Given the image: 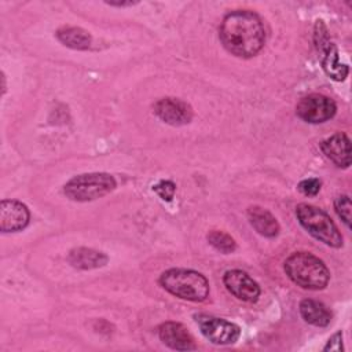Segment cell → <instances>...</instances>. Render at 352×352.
I'll return each mask as SVG.
<instances>
[{
    "mask_svg": "<svg viewBox=\"0 0 352 352\" xmlns=\"http://www.w3.org/2000/svg\"><path fill=\"white\" fill-rule=\"evenodd\" d=\"M209 243L219 252L224 253V254H228V253H232L235 249H236V243L234 241V238L224 232V231H220V230H212L208 232L206 235Z\"/></svg>",
    "mask_w": 352,
    "mask_h": 352,
    "instance_id": "cell-18",
    "label": "cell"
},
{
    "mask_svg": "<svg viewBox=\"0 0 352 352\" xmlns=\"http://www.w3.org/2000/svg\"><path fill=\"white\" fill-rule=\"evenodd\" d=\"M320 148L337 166L348 168L351 165V142L345 133L338 132L322 140Z\"/></svg>",
    "mask_w": 352,
    "mask_h": 352,
    "instance_id": "cell-13",
    "label": "cell"
},
{
    "mask_svg": "<svg viewBox=\"0 0 352 352\" xmlns=\"http://www.w3.org/2000/svg\"><path fill=\"white\" fill-rule=\"evenodd\" d=\"M219 37L224 48L235 56L252 58L265 43V30L260 16L252 11H234L224 16Z\"/></svg>",
    "mask_w": 352,
    "mask_h": 352,
    "instance_id": "cell-1",
    "label": "cell"
},
{
    "mask_svg": "<svg viewBox=\"0 0 352 352\" xmlns=\"http://www.w3.org/2000/svg\"><path fill=\"white\" fill-rule=\"evenodd\" d=\"M320 187H322V182H320L319 179H316V177L305 179V180L300 182V184H298V190H300L304 195H307V197H314V195H316V194L319 192Z\"/></svg>",
    "mask_w": 352,
    "mask_h": 352,
    "instance_id": "cell-21",
    "label": "cell"
},
{
    "mask_svg": "<svg viewBox=\"0 0 352 352\" xmlns=\"http://www.w3.org/2000/svg\"><path fill=\"white\" fill-rule=\"evenodd\" d=\"M286 275L300 287L309 290L324 289L330 279L326 264L308 252H296L285 261Z\"/></svg>",
    "mask_w": 352,
    "mask_h": 352,
    "instance_id": "cell-2",
    "label": "cell"
},
{
    "mask_svg": "<svg viewBox=\"0 0 352 352\" xmlns=\"http://www.w3.org/2000/svg\"><path fill=\"white\" fill-rule=\"evenodd\" d=\"M323 351H336V352H340L342 351V333L341 331H337L336 334H333L327 344L324 345Z\"/></svg>",
    "mask_w": 352,
    "mask_h": 352,
    "instance_id": "cell-22",
    "label": "cell"
},
{
    "mask_svg": "<svg viewBox=\"0 0 352 352\" xmlns=\"http://www.w3.org/2000/svg\"><path fill=\"white\" fill-rule=\"evenodd\" d=\"M334 209L338 217L345 223L346 227H351V199L348 195H340L334 201Z\"/></svg>",
    "mask_w": 352,
    "mask_h": 352,
    "instance_id": "cell-19",
    "label": "cell"
},
{
    "mask_svg": "<svg viewBox=\"0 0 352 352\" xmlns=\"http://www.w3.org/2000/svg\"><path fill=\"white\" fill-rule=\"evenodd\" d=\"M107 4H110V6H116V7H126V6H133V4H135V1H118V3L107 1Z\"/></svg>",
    "mask_w": 352,
    "mask_h": 352,
    "instance_id": "cell-23",
    "label": "cell"
},
{
    "mask_svg": "<svg viewBox=\"0 0 352 352\" xmlns=\"http://www.w3.org/2000/svg\"><path fill=\"white\" fill-rule=\"evenodd\" d=\"M30 219L29 209L19 201L3 199L0 202V230L3 232H16L23 230Z\"/></svg>",
    "mask_w": 352,
    "mask_h": 352,
    "instance_id": "cell-11",
    "label": "cell"
},
{
    "mask_svg": "<svg viewBox=\"0 0 352 352\" xmlns=\"http://www.w3.org/2000/svg\"><path fill=\"white\" fill-rule=\"evenodd\" d=\"M160 340L172 349L176 351H191L197 345L190 331L177 322H165L158 327Z\"/></svg>",
    "mask_w": 352,
    "mask_h": 352,
    "instance_id": "cell-12",
    "label": "cell"
},
{
    "mask_svg": "<svg viewBox=\"0 0 352 352\" xmlns=\"http://www.w3.org/2000/svg\"><path fill=\"white\" fill-rule=\"evenodd\" d=\"M315 43L316 48L323 54L322 55V66L327 76H330L336 81H342L349 69L346 65H342L338 58V51L336 45L330 41L327 34V28L322 21H316L315 23Z\"/></svg>",
    "mask_w": 352,
    "mask_h": 352,
    "instance_id": "cell-6",
    "label": "cell"
},
{
    "mask_svg": "<svg viewBox=\"0 0 352 352\" xmlns=\"http://www.w3.org/2000/svg\"><path fill=\"white\" fill-rule=\"evenodd\" d=\"M56 37L63 45L73 50H88L92 43L91 34L87 30L76 26H66L59 29L56 32Z\"/></svg>",
    "mask_w": 352,
    "mask_h": 352,
    "instance_id": "cell-17",
    "label": "cell"
},
{
    "mask_svg": "<svg viewBox=\"0 0 352 352\" xmlns=\"http://www.w3.org/2000/svg\"><path fill=\"white\" fill-rule=\"evenodd\" d=\"M300 314L307 323L318 327H324L331 320V312L327 307L311 298H305L300 302Z\"/></svg>",
    "mask_w": 352,
    "mask_h": 352,
    "instance_id": "cell-16",
    "label": "cell"
},
{
    "mask_svg": "<svg viewBox=\"0 0 352 352\" xmlns=\"http://www.w3.org/2000/svg\"><path fill=\"white\" fill-rule=\"evenodd\" d=\"M116 186V179L111 175L103 172H94L74 176L65 184L63 191L66 197L73 201L87 202L111 192Z\"/></svg>",
    "mask_w": 352,
    "mask_h": 352,
    "instance_id": "cell-5",
    "label": "cell"
},
{
    "mask_svg": "<svg viewBox=\"0 0 352 352\" xmlns=\"http://www.w3.org/2000/svg\"><path fill=\"white\" fill-rule=\"evenodd\" d=\"M248 219L252 227L263 236L274 238L279 232V224L276 219L268 210L260 206H250L248 209Z\"/></svg>",
    "mask_w": 352,
    "mask_h": 352,
    "instance_id": "cell-14",
    "label": "cell"
},
{
    "mask_svg": "<svg viewBox=\"0 0 352 352\" xmlns=\"http://www.w3.org/2000/svg\"><path fill=\"white\" fill-rule=\"evenodd\" d=\"M296 216L300 224L318 241L331 248L342 246V235L324 210L314 205L300 204L296 208Z\"/></svg>",
    "mask_w": 352,
    "mask_h": 352,
    "instance_id": "cell-4",
    "label": "cell"
},
{
    "mask_svg": "<svg viewBox=\"0 0 352 352\" xmlns=\"http://www.w3.org/2000/svg\"><path fill=\"white\" fill-rule=\"evenodd\" d=\"M337 106L333 99L322 94H311L300 99L296 114L305 122L320 124L334 117Z\"/></svg>",
    "mask_w": 352,
    "mask_h": 352,
    "instance_id": "cell-8",
    "label": "cell"
},
{
    "mask_svg": "<svg viewBox=\"0 0 352 352\" xmlns=\"http://www.w3.org/2000/svg\"><path fill=\"white\" fill-rule=\"evenodd\" d=\"M160 285L170 294L188 301H204L209 294L208 279L192 270L170 268L161 274Z\"/></svg>",
    "mask_w": 352,
    "mask_h": 352,
    "instance_id": "cell-3",
    "label": "cell"
},
{
    "mask_svg": "<svg viewBox=\"0 0 352 352\" xmlns=\"http://www.w3.org/2000/svg\"><path fill=\"white\" fill-rule=\"evenodd\" d=\"M153 191H155L161 199L172 201L176 191V186L170 180H161L155 186H153Z\"/></svg>",
    "mask_w": 352,
    "mask_h": 352,
    "instance_id": "cell-20",
    "label": "cell"
},
{
    "mask_svg": "<svg viewBox=\"0 0 352 352\" xmlns=\"http://www.w3.org/2000/svg\"><path fill=\"white\" fill-rule=\"evenodd\" d=\"M154 113L164 122L180 126L186 125L192 118V109L188 103L177 98H162L154 103Z\"/></svg>",
    "mask_w": 352,
    "mask_h": 352,
    "instance_id": "cell-9",
    "label": "cell"
},
{
    "mask_svg": "<svg viewBox=\"0 0 352 352\" xmlns=\"http://www.w3.org/2000/svg\"><path fill=\"white\" fill-rule=\"evenodd\" d=\"M223 282L227 290L238 300L254 302L260 296V286L257 282L241 270L227 271L223 276Z\"/></svg>",
    "mask_w": 352,
    "mask_h": 352,
    "instance_id": "cell-10",
    "label": "cell"
},
{
    "mask_svg": "<svg viewBox=\"0 0 352 352\" xmlns=\"http://www.w3.org/2000/svg\"><path fill=\"white\" fill-rule=\"evenodd\" d=\"M69 263L80 270H92L103 267L107 263V256L102 252L88 249V248H77L70 250L67 256Z\"/></svg>",
    "mask_w": 352,
    "mask_h": 352,
    "instance_id": "cell-15",
    "label": "cell"
},
{
    "mask_svg": "<svg viewBox=\"0 0 352 352\" xmlns=\"http://www.w3.org/2000/svg\"><path fill=\"white\" fill-rule=\"evenodd\" d=\"M194 318L201 333L205 336V338H208L213 344H217V345L234 344L241 336L239 326L226 319L205 315V314L195 315Z\"/></svg>",
    "mask_w": 352,
    "mask_h": 352,
    "instance_id": "cell-7",
    "label": "cell"
}]
</instances>
